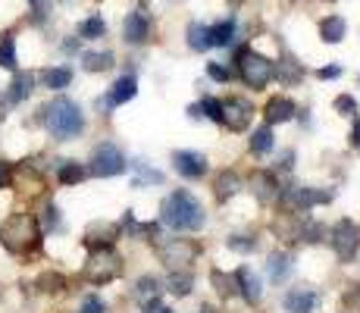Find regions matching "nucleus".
<instances>
[{
    "instance_id": "5",
    "label": "nucleus",
    "mask_w": 360,
    "mask_h": 313,
    "mask_svg": "<svg viewBox=\"0 0 360 313\" xmlns=\"http://www.w3.org/2000/svg\"><path fill=\"white\" fill-rule=\"evenodd\" d=\"M120 276H122V257L110 245L91 248V254L85 260V279L94 285H107V282L120 279Z\"/></svg>"
},
{
    "instance_id": "22",
    "label": "nucleus",
    "mask_w": 360,
    "mask_h": 313,
    "mask_svg": "<svg viewBox=\"0 0 360 313\" xmlns=\"http://www.w3.org/2000/svg\"><path fill=\"white\" fill-rule=\"evenodd\" d=\"M345 34H348V25H345L342 16H326L320 23V38L326 44H338V41H345Z\"/></svg>"
},
{
    "instance_id": "53",
    "label": "nucleus",
    "mask_w": 360,
    "mask_h": 313,
    "mask_svg": "<svg viewBox=\"0 0 360 313\" xmlns=\"http://www.w3.org/2000/svg\"><path fill=\"white\" fill-rule=\"evenodd\" d=\"M29 4H41V0H29Z\"/></svg>"
},
{
    "instance_id": "27",
    "label": "nucleus",
    "mask_w": 360,
    "mask_h": 313,
    "mask_svg": "<svg viewBox=\"0 0 360 313\" xmlns=\"http://www.w3.org/2000/svg\"><path fill=\"white\" fill-rule=\"evenodd\" d=\"M191 285H195V276H191L188 269H182V273H169V279H166V288H169L172 295H179V298L188 295Z\"/></svg>"
},
{
    "instance_id": "6",
    "label": "nucleus",
    "mask_w": 360,
    "mask_h": 313,
    "mask_svg": "<svg viewBox=\"0 0 360 313\" xmlns=\"http://www.w3.org/2000/svg\"><path fill=\"white\" fill-rule=\"evenodd\" d=\"M126 170H129V163H126V157H122V151L116 148V144H101V148L91 154V166H88V172L98 176V179L122 176Z\"/></svg>"
},
{
    "instance_id": "45",
    "label": "nucleus",
    "mask_w": 360,
    "mask_h": 313,
    "mask_svg": "<svg viewBox=\"0 0 360 313\" xmlns=\"http://www.w3.org/2000/svg\"><path fill=\"white\" fill-rule=\"evenodd\" d=\"M82 313H103V301L101 298H85V304H82Z\"/></svg>"
},
{
    "instance_id": "39",
    "label": "nucleus",
    "mask_w": 360,
    "mask_h": 313,
    "mask_svg": "<svg viewBox=\"0 0 360 313\" xmlns=\"http://www.w3.org/2000/svg\"><path fill=\"white\" fill-rule=\"evenodd\" d=\"M342 307L351 313H360V285H348V291L342 295Z\"/></svg>"
},
{
    "instance_id": "36",
    "label": "nucleus",
    "mask_w": 360,
    "mask_h": 313,
    "mask_svg": "<svg viewBox=\"0 0 360 313\" xmlns=\"http://www.w3.org/2000/svg\"><path fill=\"white\" fill-rule=\"evenodd\" d=\"M38 288H41V291H51V295H53V291H63V288H66V279H63L60 273H44V276L38 279Z\"/></svg>"
},
{
    "instance_id": "15",
    "label": "nucleus",
    "mask_w": 360,
    "mask_h": 313,
    "mask_svg": "<svg viewBox=\"0 0 360 313\" xmlns=\"http://www.w3.org/2000/svg\"><path fill=\"white\" fill-rule=\"evenodd\" d=\"M138 94V82H135V75H122V79H116L113 82V88H110V94H107V107H122V103H129L131 97Z\"/></svg>"
},
{
    "instance_id": "52",
    "label": "nucleus",
    "mask_w": 360,
    "mask_h": 313,
    "mask_svg": "<svg viewBox=\"0 0 360 313\" xmlns=\"http://www.w3.org/2000/svg\"><path fill=\"white\" fill-rule=\"evenodd\" d=\"M229 4H232V6H238V4H245V0H229Z\"/></svg>"
},
{
    "instance_id": "35",
    "label": "nucleus",
    "mask_w": 360,
    "mask_h": 313,
    "mask_svg": "<svg viewBox=\"0 0 360 313\" xmlns=\"http://www.w3.org/2000/svg\"><path fill=\"white\" fill-rule=\"evenodd\" d=\"M301 238L310 241V245H320V241H326V229H323L320 222H304V226H301Z\"/></svg>"
},
{
    "instance_id": "12",
    "label": "nucleus",
    "mask_w": 360,
    "mask_h": 313,
    "mask_svg": "<svg viewBox=\"0 0 360 313\" xmlns=\"http://www.w3.org/2000/svg\"><path fill=\"white\" fill-rule=\"evenodd\" d=\"M295 101L292 97H269L266 107H263V120L266 125H279V122H292L295 116Z\"/></svg>"
},
{
    "instance_id": "1",
    "label": "nucleus",
    "mask_w": 360,
    "mask_h": 313,
    "mask_svg": "<svg viewBox=\"0 0 360 313\" xmlns=\"http://www.w3.org/2000/svg\"><path fill=\"white\" fill-rule=\"evenodd\" d=\"M160 219H163V226L176 229V232H198V229H204L207 213L195 194L179 188V191H172L160 204Z\"/></svg>"
},
{
    "instance_id": "4",
    "label": "nucleus",
    "mask_w": 360,
    "mask_h": 313,
    "mask_svg": "<svg viewBox=\"0 0 360 313\" xmlns=\"http://www.w3.org/2000/svg\"><path fill=\"white\" fill-rule=\"evenodd\" d=\"M235 66H238L241 82H245L248 88H254V91H263V88L276 79V63L266 60L257 51H251V47H241V51L235 53Z\"/></svg>"
},
{
    "instance_id": "34",
    "label": "nucleus",
    "mask_w": 360,
    "mask_h": 313,
    "mask_svg": "<svg viewBox=\"0 0 360 313\" xmlns=\"http://www.w3.org/2000/svg\"><path fill=\"white\" fill-rule=\"evenodd\" d=\"M16 182L22 185V191H32V194H38L41 188H44V182H41V176H34V172H32V166H19Z\"/></svg>"
},
{
    "instance_id": "23",
    "label": "nucleus",
    "mask_w": 360,
    "mask_h": 313,
    "mask_svg": "<svg viewBox=\"0 0 360 313\" xmlns=\"http://www.w3.org/2000/svg\"><path fill=\"white\" fill-rule=\"evenodd\" d=\"M113 53L110 51H88L82 53V66H85V72H107L110 66H113Z\"/></svg>"
},
{
    "instance_id": "43",
    "label": "nucleus",
    "mask_w": 360,
    "mask_h": 313,
    "mask_svg": "<svg viewBox=\"0 0 360 313\" xmlns=\"http://www.w3.org/2000/svg\"><path fill=\"white\" fill-rule=\"evenodd\" d=\"M57 207H53V204H47L44 207V210H41V222H38V226H41V232H44V229H53V226H57Z\"/></svg>"
},
{
    "instance_id": "7",
    "label": "nucleus",
    "mask_w": 360,
    "mask_h": 313,
    "mask_svg": "<svg viewBox=\"0 0 360 313\" xmlns=\"http://www.w3.org/2000/svg\"><path fill=\"white\" fill-rule=\"evenodd\" d=\"M332 248H335L338 260L351 263L360 250V226H354L351 219L335 222V229H332Z\"/></svg>"
},
{
    "instance_id": "31",
    "label": "nucleus",
    "mask_w": 360,
    "mask_h": 313,
    "mask_svg": "<svg viewBox=\"0 0 360 313\" xmlns=\"http://www.w3.org/2000/svg\"><path fill=\"white\" fill-rule=\"evenodd\" d=\"M103 34H107V23H103L101 16H88L85 23L79 25V38L94 41V38H103Z\"/></svg>"
},
{
    "instance_id": "51",
    "label": "nucleus",
    "mask_w": 360,
    "mask_h": 313,
    "mask_svg": "<svg viewBox=\"0 0 360 313\" xmlns=\"http://www.w3.org/2000/svg\"><path fill=\"white\" fill-rule=\"evenodd\" d=\"M75 47H79V41H75V38H72V41H63V51H66V53H72Z\"/></svg>"
},
{
    "instance_id": "40",
    "label": "nucleus",
    "mask_w": 360,
    "mask_h": 313,
    "mask_svg": "<svg viewBox=\"0 0 360 313\" xmlns=\"http://www.w3.org/2000/svg\"><path fill=\"white\" fill-rule=\"evenodd\" d=\"M229 248L238 250V254H251V250H257V241H254L251 235H232V238H229Z\"/></svg>"
},
{
    "instance_id": "42",
    "label": "nucleus",
    "mask_w": 360,
    "mask_h": 313,
    "mask_svg": "<svg viewBox=\"0 0 360 313\" xmlns=\"http://www.w3.org/2000/svg\"><path fill=\"white\" fill-rule=\"evenodd\" d=\"M135 170H138V179H135V185H144V182H163V176L157 170H150L148 163H135Z\"/></svg>"
},
{
    "instance_id": "38",
    "label": "nucleus",
    "mask_w": 360,
    "mask_h": 313,
    "mask_svg": "<svg viewBox=\"0 0 360 313\" xmlns=\"http://www.w3.org/2000/svg\"><path fill=\"white\" fill-rule=\"evenodd\" d=\"M332 107H335L342 116H357V101L351 94H338L335 101H332Z\"/></svg>"
},
{
    "instance_id": "11",
    "label": "nucleus",
    "mask_w": 360,
    "mask_h": 313,
    "mask_svg": "<svg viewBox=\"0 0 360 313\" xmlns=\"http://www.w3.org/2000/svg\"><path fill=\"white\" fill-rule=\"evenodd\" d=\"M172 166H176V172L185 179L207 176V157L198 154V151H176V154H172Z\"/></svg>"
},
{
    "instance_id": "17",
    "label": "nucleus",
    "mask_w": 360,
    "mask_h": 313,
    "mask_svg": "<svg viewBox=\"0 0 360 313\" xmlns=\"http://www.w3.org/2000/svg\"><path fill=\"white\" fill-rule=\"evenodd\" d=\"M238 191H241V179H238V172H232V170H223L217 176V182H213V198H217V204H226V200L235 198Z\"/></svg>"
},
{
    "instance_id": "10",
    "label": "nucleus",
    "mask_w": 360,
    "mask_h": 313,
    "mask_svg": "<svg viewBox=\"0 0 360 313\" xmlns=\"http://www.w3.org/2000/svg\"><path fill=\"white\" fill-rule=\"evenodd\" d=\"M285 200L292 210H310L316 204H329L332 200V191H316V188H304V185H295L285 191Z\"/></svg>"
},
{
    "instance_id": "8",
    "label": "nucleus",
    "mask_w": 360,
    "mask_h": 313,
    "mask_svg": "<svg viewBox=\"0 0 360 313\" xmlns=\"http://www.w3.org/2000/svg\"><path fill=\"white\" fill-rule=\"evenodd\" d=\"M254 120V107L251 101H241V97H229V101H223V122L229 132H245L248 125Z\"/></svg>"
},
{
    "instance_id": "37",
    "label": "nucleus",
    "mask_w": 360,
    "mask_h": 313,
    "mask_svg": "<svg viewBox=\"0 0 360 313\" xmlns=\"http://www.w3.org/2000/svg\"><path fill=\"white\" fill-rule=\"evenodd\" d=\"M200 110H204V116L213 122L223 120V101H217V97H204V101H200Z\"/></svg>"
},
{
    "instance_id": "41",
    "label": "nucleus",
    "mask_w": 360,
    "mask_h": 313,
    "mask_svg": "<svg viewBox=\"0 0 360 313\" xmlns=\"http://www.w3.org/2000/svg\"><path fill=\"white\" fill-rule=\"evenodd\" d=\"M157 291H160V282H157V279H150V276H144V279H138V285H135V295H138V298H154Z\"/></svg>"
},
{
    "instance_id": "18",
    "label": "nucleus",
    "mask_w": 360,
    "mask_h": 313,
    "mask_svg": "<svg viewBox=\"0 0 360 313\" xmlns=\"http://www.w3.org/2000/svg\"><path fill=\"white\" fill-rule=\"evenodd\" d=\"M120 235V226L113 222H94L85 235V245L88 248H103V245H113V238Z\"/></svg>"
},
{
    "instance_id": "33",
    "label": "nucleus",
    "mask_w": 360,
    "mask_h": 313,
    "mask_svg": "<svg viewBox=\"0 0 360 313\" xmlns=\"http://www.w3.org/2000/svg\"><path fill=\"white\" fill-rule=\"evenodd\" d=\"M210 282H213V288H219V295H223V298L238 295V288H235V273L229 276V273H219V269H213Z\"/></svg>"
},
{
    "instance_id": "46",
    "label": "nucleus",
    "mask_w": 360,
    "mask_h": 313,
    "mask_svg": "<svg viewBox=\"0 0 360 313\" xmlns=\"http://www.w3.org/2000/svg\"><path fill=\"white\" fill-rule=\"evenodd\" d=\"M144 313H176V310H169L163 301H157V298H154V301H148V307H144Z\"/></svg>"
},
{
    "instance_id": "32",
    "label": "nucleus",
    "mask_w": 360,
    "mask_h": 313,
    "mask_svg": "<svg viewBox=\"0 0 360 313\" xmlns=\"http://www.w3.org/2000/svg\"><path fill=\"white\" fill-rule=\"evenodd\" d=\"M0 66L16 69V41H13V34H0Z\"/></svg>"
},
{
    "instance_id": "14",
    "label": "nucleus",
    "mask_w": 360,
    "mask_h": 313,
    "mask_svg": "<svg viewBox=\"0 0 360 313\" xmlns=\"http://www.w3.org/2000/svg\"><path fill=\"white\" fill-rule=\"evenodd\" d=\"M122 38L129 44H144L150 38V23L144 19V13H129L126 16V25H122Z\"/></svg>"
},
{
    "instance_id": "26",
    "label": "nucleus",
    "mask_w": 360,
    "mask_h": 313,
    "mask_svg": "<svg viewBox=\"0 0 360 313\" xmlns=\"http://www.w3.org/2000/svg\"><path fill=\"white\" fill-rule=\"evenodd\" d=\"M276 75H279L282 85H297L304 79V69H301V63L285 60V63H276Z\"/></svg>"
},
{
    "instance_id": "21",
    "label": "nucleus",
    "mask_w": 360,
    "mask_h": 313,
    "mask_svg": "<svg viewBox=\"0 0 360 313\" xmlns=\"http://www.w3.org/2000/svg\"><path fill=\"white\" fill-rule=\"evenodd\" d=\"M292 257L288 254H269L266 257V276L273 282H285L288 279V273H292Z\"/></svg>"
},
{
    "instance_id": "44",
    "label": "nucleus",
    "mask_w": 360,
    "mask_h": 313,
    "mask_svg": "<svg viewBox=\"0 0 360 313\" xmlns=\"http://www.w3.org/2000/svg\"><path fill=\"white\" fill-rule=\"evenodd\" d=\"M207 75L217 79V82H229V69L219 66V63H207Z\"/></svg>"
},
{
    "instance_id": "24",
    "label": "nucleus",
    "mask_w": 360,
    "mask_h": 313,
    "mask_svg": "<svg viewBox=\"0 0 360 313\" xmlns=\"http://www.w3.org/2000/svg\"><path fill=\"white\" fill-rule=\"evenodd\" d=\"M41 82H44V88H51V91H60V88H66L69 82H72V69L69 66L44 69V72H41Z\"/></svg>"
},
{
    "instance_id": "29",
    "label": "nucleus",
    "mask_w": 360,
    "mask_h": 313,
    "mask_svg": "<svg viewBox=\"0 0 360 313\" xmlns=\"http://www.w3.org/2000/svg\"><path fill=\"white\" fill-rule=\"evenodd\" d=\"M188 47L191 51H207V47H210V29L200 23H191L188 25Z\"/></svg>"
},
{
    "instance_id": "47",
    "label": "nucleus",
    "mask_w": 360,
    "mask_h": 313,
    "mask_svg": "<svg viewBox=\"0 0 360 313\" xmlns=\"http://www.w3.org/2000/svg\"><path fill=\"white\" fill-rule=\"evenodd\" d=\"M320 79H338V75H342V66H326V69H320Z\"/></svg>"
},
{
    "instance_id": "2",
    "label": "nucleus",
    "mask_w": 360,
    "mask_h": 313,
    "mask_svg": "<svg viewBox=\"0 0 360 313\" xmlns=\"http://www.w3.org/2000/svg\"><path fill=\"white\" fill-rule=\"evenodd\" d=\"M44 125L57 141H69V138L82 135L85 129V116H82V107L69 97H57L44 107Z\"/></svg>"
},
{
    "instance_id": "48",
    "label": "nucleus",
    "mask_w": 360,
    "mask_h": 313,
    "mask_svg": "<svg viewBox=\"0 0 360 313\" xmlns=\"http://www.w3.org/2000/svg\"><path fill=\"white\" fill-rule=\"evenodd\" d=\"M13 179V172H10V166L4 163V160H0V188H6V182H10Z\"/></svg>"
},
{
    "instance_id": "50",
    "label": "nucleus",
    "mask_w": 360,
    "mask_h": 313,
    "mask_svg": "<svg viewBox=\"0 0 360 313\" xmlns=\"http://www.w3.org/2000/svg\"><path fill=\"white\" fill-rule=\"evenodd\" d=\"M351 141H354V148H360V120L354 125V132H351Z\"/></svg>"
},
{
    "instance_id": "19",
    "label": "nucleus",
    "mask_w": 360,
    "mask_h": 313,
    "mask_svg": "<svg viewBox=\"0 0 360 313\" xmlns=\"http://www.w3.org/2000/svg\"><path fill=\"white\" fill-rule=\"evenodd\" d=\"M251 188H254V194H257V200H276L279 198V185H276V179L269 176V172H263V170H257L251 176Z\"/></svg>"
},
{
    "instance_id": "28",
    "label": "nucleus",
    "mask_w": 360,
    "mask_h": 313,
    "mask_svg": "<svg viewBox=\"0 0 360 313\" xmlns=\"http://www.w3.org/2000/svg\"><path fill=\"white\" fill-rule=\"evenodd\" d=\"M235 29H238V25H235V19H226V23L213 25V29H210V47H213V44H217V47H226V44H229V41L235 38Z\"/></svg>"
},
{
    "instance_id": "13",
    "label": "nucleus",
    "mask_w": 360,
    "mask_h": 313,
    "mask_svg": "<svg viewBox=\"0 0 360 313\" xmlns=\"http://www.w3.org/2000/svg\"><path fill=\"white\" fill-rule=\"evenodd\" d=\"M282 304L288 313H314V307L320 304V295L314 288H292Z\"/></svg>"
},
{
    "instance_id": "16",
    "label": "nucleus",
    "mask_w": 360,
    "mask_h": 313,
    "mask_svg": "<svg viewBox=\"0 0 360 313\" xmlns=\"http://www.w3.org/2000/svg\"><path fill=\"white\" fill-rule=\"evenodd\" d=\"M235 288H238V295L245 298L248 304H257V301H260V288H263V285H260V279L251 273V269L241 267V269H235Z\"/></svg>"
},
{
    "instance_id": "20",
    "label": "nucleus",
    "mask_w": 360,
    "mask_h": 313,
    "mask_svg": "<svg viewBox=\"0 0 360 313\" xmlns=\"http://www.w3.org/2000/svg\"><path fill=\"white\" fill-rule=\"evenodd\" d=\"M32 91H34V75L32 72H16L13 75V82H10L6 97H10V103H22Z\"/></svg>"
},
{
    "instance_id": "49",
    "label": "nucleus",
    "mask_w": 360,
    "mask_h": 313,
    "mask_svg": "<svg viewBox=\"0 0 360 313\" xmlns=\"http://www.w3.org/2000/svg\"><path fill=\"white\" fill-rule=\"evenodd\" d=\"M292 166H295V154L288 151V154H282V170H292Z\"/></svg>"
},
{
    "instance_id": "30",
    "label": "nucleus",
    "mask_w": 360,
    "mask_h": 313,
    "mask_svg": "<svg viewBox=\"0 0 360 313\" xmlns=\"http://www.w3.org/2000/svg\"><path fill=\"white\" fill-rule=\"evenodd\" d=\"M57 179H60V182H63V185H79L82 179H85V166H82V163H75V160H66V163L60 166Z\"/></svg>"
},
{
    "instance_id": "9",
    "label": "nucleus",
    "mask_w": 360,
    "mask_h": 313,
    "mask_svg": "<svg viewBox=\"0 0 360 313\" xmlns=\"http://www.w3.org/2000/svg\"><path fill=\"white\" fill-rule=\"evenodd\" d=\"M157 254H160V260L169 263V267H185V263H191L198 257V245H191V241H185V238H172V241H166V245H157Z\"/></svg>"
},
{
    "instance_id": "25",
    "label": "nucleus",
    "mask_w": 360,
    "mask_h": 313,
    "mask_svg": "<svg viewBox=\"0 0 360 313\" xmlns=\"http://www.w3.org/2000/svg\"><path fill=\"white\" fill-rule=\"evenodd\" d=\"M273 144H276V141H273V129L263 122L260 129L251 135V154H254V157H266L269 151H273Z\"/></svg>"
},
{
    "instance_id": "3",
    "label": "nucleus",
    "mask_w": 360,
    "mask_h": 313,
    "mask_svg": "<svg viewBox=\"0 0 360 313\" xmlns=\"http://www.w3.org/2000/svg\"><path fill=\"white\" fill-rule=\"evenodd\" d=\"M0 241H4V248L13 250V254H29L41 241L38 219H34L32 213H16V217H10L4 222V229H0Z\"/></svg>"
}]
</instances>
